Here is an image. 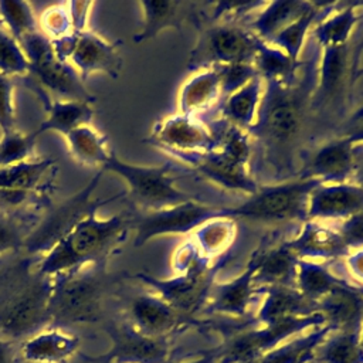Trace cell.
<instances>
[{"label": "cell", "mask_w": 363, "mask_h": 363, "mask_svg": "<svg viewBox=\"0 0 363 363\" xmlns=\"http://www.w3.org/2000/svg\"><path fill=\"white\" fill-rule=\"evenodd\" d=\"M52 277H43L27 258L0 282V337L20 342L50 325Z\"/></svg>", "instance_id": "obj_3"}, {"label": "cell", "mask_w": 363, "mask_h": 363, "mask_svg": "<svg viewBox=\"0 0 363 363\" xmlns=\"http://www.w3.org/2000/svg\"><path fill=\"white\" fill-rule=\"evenodd\" d=\"M69 17H71V26L72 31L81 33L88 30V20L89 13L94 6V1H67Z\"/></svg>", "instance_id": "obj_51"}, {"label": "cell", "mask_w": 363, "mask_h": 363, "mask_svg": "<svg viewBox=\"0 0 363 363\" xmlns=\"http://www.w3.org/2000/svg\"><path fill=\"white\" fill-rule=\"evenodd\" d=\"M345 285H349V282L333 274L326 262L298 259L295 288L309 301L318 302Z\"/></svg>", "instance_id": "obj_36"}, {"label": "cell", "mask_w": 363, "mask_h": 363, "mask_svg": "<svg viewBox=\"0 0 363 363\" xmlns=\"http://www.w3.org/2000/svg\"><path fill=\"white\" fill-rule=\"evenodd\" d=\"M41 217V216H40ZM40 217H17L1 216L0 217V258L11 251H21L26 238L31 233L33 227Z\"/></svg>", "instance_id": "obj_43"}, {"label": "cell", "mask_w": 363, "mask_h": 363, "mask_svg": "<svg viewBox=\"0 0 363 363\" xmlns=\"http://www.w3.org/2000/svg\"><path fill=\"white\" fill-rule=\"evenodd\" d=\"M298 257L286 240L274 245L258 247L250 261L254 264V281L258 289L268 286H295Z\"/></svg>", "instance_id": "obj_24"}, {"label": "cell", "mask_w": 363, "mask_h": 363, "mask_svg": "<svg viewBox=\"0 0 363 363\" xmlns=\"http://www.w3.org/2000/svg\"><path fill=\"white\" fill-rule=\"evenodd\" d=\"M106 265L82 268L52 277L50 325L64 328L101 319L106 288Z\"/></svg>", "instance_id": "obj_4"}, {"label": "cell", "mask_w": 363, "mask_h": 363, "mask_svg": "<svg viewBox=\"0 0 363 363\" xmlns=\"http://www.w3.org/2000/svg\"><path fill=\"white\" fill-rule=\"evenodd\" d=\"M223 99L217 68H203L196 71L180 86L177 92V112L204 119L210 112L218 111Z\"/></svg>", "instance_id": "obj_23"}, {"label": "cell", "mask_w": 363, "mask_h": 363, "mask_svg": "<svg viewBox=\"0 0 363 363\" xmlns=\"http://www.w3.org/2000/svg\"><path fill=\"white\" fill-rule=\"evenodd\" d=\"M218 267L220 262L216 265H201L167 279L152 277L147 272H138L133 278L152 288L156 295L177 312L194 318L208 299L210 289L214 284V274Z\"/></svg>", "instance_id": "obj_13"}, {"label": "cell", "mask_w": 363, "mask_h": 363, "mask_svg": "<svg viewBox=\"0 0 363 363\" xmlns=\"http://www.w3.org/2000/svg\"><path fill=\"white\" fill-rule=\"evenodd\" d=\"M315 1L306 0H275L267 1L248 24V28L264 43H269L279 31L286 28L306 11Z\"/></svg>", "instance_id": "obj_32"}, {"label": "cell", "mask_w": 363, "mask_h": 363, "mask_svg": "<svg viewBox=\"0 0 363 363\" xmlns=\"http://www.w3.org/2000/svg\"><path fill=\"white\" fill-rule=\"evenodd\" d=\"M319 184L322 183L318 180L301 177L259 184L238 206L224 207V216L257 223H305L309 196Z\"/></svg>", "instance_id": "obj_5"}, {"label": "cell", "mask_w": 363, "mask_h": 363, "mask_svg": "<svg viewBox=\"0 0 363 363\" xmlns=\"http://www.w3.org/2000/svg\"><path fill=\"white\" fill-rule=\"evenodd\" d=\"M216 68L221 81L224 98L244 86L252 78L258 77L252 62H234L227 65H217Z\"/></svg>", "instance_id": "obj_46"}, {"label": "cell", "mask_w": 363, "mask_h": 363, "mask_svg": "<svg viewBox=\"0 0 363 363\" xmlns=\"http://www.w3.org/2000/svg\"><path fill=\"white\" fill-rule=\"evenodd\" d=\"M31 89L40 96L47 111V118L40 123L37 130L44 132H58L61 135H67L75 128L91 125L94 118V108L91 102L85 101H65L55 99L50 101L48 94L35 85H30Z\"/></svg>", "instance_id": "obj_30"}, {"label": "cell", "mask_w": 363, "mask_h": 363, "mask_svg": "<svg viewBox=\"0 0 363 363\" xmlns=\"http://www.w3.org/2000/svg\"><path fill=\"white\" fill-rule=\"evenodd\" d=\"M133 328L152 337H167L186 326L196 323L164 302L155 292L138 294L128 305V319Z\"/></svg>", "instance_id": "obj_18"}, {"label": "cell", "mask_w": 363, "mask_h": 363, "mask_svg": "<svg viewBox=\"0 0 363 363\" xmlns=\"http://www.w3.org/2000/svg\"><path fill=\"white\" fill-rule=\"evenodd\" d=\"M326 325L320 312L309 316L288 319L277 325L241 329L221 346L210 350L216 363H251L267 352L279 346L284 340L309 329Z\"/></svg>", "instance_id": "obj_10"}, {"label": "cell", "mask_w": 363, "mask_h": 363, "mask_svg": "<svg viewBox=\"0 0 363 363\" xmlns=\"http://www.w3.org/2000/svg\"><path fill=\"white\" fill-rule=\"evenodd\" d=\"M132 230V214L98 218L96 211L81 218L35 265L43 277H55L85 265H106Z\"/></svg>", "instance_id": "obj_2"}, {"label": "cell", "mask_w": 363, "mask_h": 363, "mask_svg": "<svg viewBox=\"0 0 363 363\" xmlns=\"http://www.w3.org/2000/svg\"><path fill=\"white\" fill-rule=\"evenodd\" d=\"M333 332L330 325L313 328L312 332L281 343L251 363H308L315 349Z\"/></svg>", "instance_id": "obj_38"}, {"label": "cell", "mask_w": 363, "mask_h": 363, "mask_svg": "<svg viewBox=\"0 0 363 363\" xmlns=\"http://www.w3.org/2000/svg\"><path fill=\"white\" fill-rule=\"evenodd\" d=\"M217 262H210L207 259H204L201 257V254L199 252V250L196 248V245L187 240L183 244H180L172 257V268L174 271V274H183L187 272L196 267H201V265H213Z\"/></svg>", "instance_id": "obj_47"}, {"label": "cell", "mask_w": 363, "mask_h": 363, "mask_svg": "<svg viewBox=\"0 0 363 363\" xmlns=\"http://www.w3.org/2000/svg\"><path fill=\"white\" fill-rule=\"evenodd\" d=\"M308 363H363L360 332H335L315 349Z\"/></svg>", "instance_id": "obj_40"}, {"label": "cell", "mask_w": 363, "mask_h": 363, "mask_svg": "<svg viewBox=\"0 0 363 363\" xmlns=\"http://www.w3.org/2000/svg\"><path fill=\"white\" fill-rule=\"evenodd\" d=\"M252 64L264 82L279 84L294 82L302 67V62L292 61L284 51L267 43L259 45Z\"/></svg>", "instance_id": "obj_39"}, {"label": "cell", "mask_w": 363, "mask_h": 363, "mask_svg": "<svg viewBox=\"0 0 363 363\" xmlns=\"http://www.w3.org/2000/svg\"><path fill=\"white\" fill-rule=\"evenodd\" d=\"M336 228L349 250L363 247V211L336 223Z\"/></svg>", "instance_id": "obj_49"}, {"label": "cell", "mask_w": 363, "mask_h": 363, "mask_svg": "<svg viewBox=\"0 0 363 363\" xmlns=\"http://www.w3.org/2000/svg\"><path fill=\"white\" fill-rule=\"evenodd\" d=\"M350 182L363 189V145H354V166Z\"/></svg>", "instance_id": "obj_54"}, {"label": "cell", "mask_w": 363, "mask_h": 363, "mask_svg": "<svg viewBox=\"0 0 363 363\" xmlns=\"http://www.w3.org/2000/svg\"><path fill=\"white\" fill-rule=\"evenodd\" d=\"M121 41H108L92 30L78 33L75 48L69 57L82 81L94 72H104L111 78H118L122 69L119 54Z\"/></svg>", "instance_id": "obj_21"}, {"label": "cell", "mask_w": 363, "mask_h": 363, "mask_svg": "<svg viewBox=\"0 0 363 363\" xmlns=\"http://www.w3.org/2000/svg\"><path fill=\"white\" fill-rule=\"evenodd\" d=\"M262 43L248 27L237 21H216L200 33L187 67L199 71L234 62H252Z\"/></svg>", "instance_id": "obj_9"}, {"label": "cell", "mask_w": 363, "mask_h": 363, "mask_svg": "<svg viewBox=\"0 0 363 363\" xmlns=\"http://www.w3.org/2000/svg\"><path fill=\"white\" fill-rule=\"evenodd\" d=\"M264 91V81L259 77L252 78L244 86L223 99L217 111L220 113V119L248 132L257 121Z\"/></svg>", "instance_id": "obj_34"}, {"label": "cell", "mask_w": 363, "mask_h": 363, "mask_svg": "<svg viewBox=\"0 0 363 363\" xmlns=\"http://www.w3.org/2000/svg\"><path fill=\"white\" fill-rule=\"evenodd\" d=\"M187 164L208 182L230 191L245 193L250 196L259 186L251 170V163L238 160L218 149L200 155L191 159Z\"/></svg>", "instance_id": "obj_20"}, {"label": "cell", "mask_w": 363, "mask_h": 363, "mask_svg": "<svg viewBox=\"0 0 363 363\" xmlns=\"http://www.w3.org/2000/svg\"><path fill=\"white\" fill-rule=\"evenodd\" d=\"M345 269L354 284H359V289H363V247L350 250L343 258Z\"/></svg>", "instance_id": "obj_52"}, {"label": "cell", "mask_w": 363, "mask_h": 363, "mask_svg": "<svg viewBox=\"0 0 363 363\" xmlns=\"http://www.w3.org/2000/svg\"><path fill=\"white\" fill-rule=\"evenodd\" d=\"M363 211V189L352 182L322 183L308 201V220L340 223Z\"/></svg>", "instance_id": "obj_19"}, {"label": "cell", "mask_w": 363, "mask_h": 363, "mask_svg": "<svg viewBox=\"0 0 363 363\" xmlns=\"http://www.w3.org/2000/svg\"><path fill=\"white\" fill-rule=\"evenodd\" d=\"M322 48L320 61L316 68V81L311 99V112L342 111L346 92L354 78V60L349 47Z\"/></svg>", "instance_id": "obj_14"}, {"label": "cell", "mask_w": 363, "mask_h": 363, "mask_svg": "<svg viewBox=\"0 0 363 363\" xmlns=\"http://www.w3.org/2000/svg\"><path fill=\"white\" fill-rule=\"evenodd\" d=\"M40 31L50 40H57L72 31L67 1L47 7L38 20Z\"/></svg>", "instance_id": "obj_45"}, {"label": "cell", "mask_w": 363, "mask_h": 363, "mask_svg": "<svg viewBox=\"0 0 363 363\" xmlns=\"http://www.w3.org/2000/svg\"><path fill=\"white\" fill-rule=\"evenodd\" d=\"M145 142L186 163L216 150L218 145L217 135L208 122L179 112L157 121Z\"/></svg>", "instance_id": "obj_11"}, {"label": "cell", "mask_w": 363, "mask_h": 363, "mask_svg": "<svg viewBox=\"0 0 363 363\" xmlns=\"http://www.w3.org/2000/svg\"><path fill=\"white\" fill-rule=\"evenodd\" d=\"M0 363H21L20 342L0 337Z\"/></svg>", "instance_id": "obj_53"}, {"label": "cell", "mask_w": 363, "mask_h": 363, "mask_svg": "<svg viewBox=\"0 0 363 363\" xmlns=\"http://www.w3.org/2000/svg\"><path fill=\"white\" fill-rule=\"evenodd\" d=\"M28 62V77L31 85L50 91L65 101L94 102V95L85 88L78 71L67 61H61L54 54L51 41L38 30L20 41Z\"/></svg>", "instance_id": "obj_8"}, {"label": "cell", "mask_w": 363, "mask_h": 363, "mask_svg": "<svg viewBox=\"0 0 363 363\" xmlns=\"http://www.w3.org/2000/svg\"><path fill=\"white\" fill-rule=\"evenodd\" d=\"M360 20H363V3H337L335 10L313 27L312 35L320 48L345 47Z\"/></svg>", "instance_id": "obj_33"}, {"label": "cell", "mask_w": 363, "mask_h": 363, "mask_svg": "<svg viewBox=\"0 0 363 363\" xmlns=\"http://www.w3.org/2000/svg\"><path fill=\"white\" fill-rule=\"evenodd\" d=\"M336 136H342L353 145H363V105L342 121Z\"/></svg>", "instance_id": "obj_50"}, {"label": "cell", "mask_w": 363, "mask_h": 363, "mask_svg": "<svg viewBox=\"0 0 363 363\" xmlns=\"http://www.w3.org/2000/svg\"><path fill=\"white\" fill-rule=\"evenodd\" d=\"M65 139L69 155L84 166L102 170L112 153L108 149V138L91 125L75 128L65 135Z\"/></svg>", "instance_id": "obj_37"}, {"label": "cell", "mask_w": 363, "mask_h": 363, "mask_svg": "<svg viewBox=\"0 0 363 363\" xmlns=\"http://www.w3.org/2000/svg\"><path fill=\"white\" fill-rule=\"evenodd\" d=\"M38 136L40 132L37 129L30 133H23L17 129L4 132L0 138V167L27 162L34 152Z\"/></svg>", "instance_id": "obj_42"}, {"label": "cell", "mask_w": 363, "mask_h": 363, "mask_svg": "<svg viewBox=\"0 0 363 363\" xmlns=\"http://www.w3.org/2000/svg\"><path fill=\"white\" fill-rule=\"evenodd\" d=\"M81 339L62 328H44L20 343V356L28 363H67L79 349Z\"/></svg>", "instance_id": "obj_26"}, {"label": "cell", "mask_w": 363, "mask_h": 363, "mask_svg": "<svg viewBox=\"0 0 363 363\" xmlns=\"http://www.w3.org/2000/svg\"><path fill=\"white\" fill-rule=\"evenodd\" d=\"M102 173L104 170H98L88 184L79 191H77L68 200L60 203L57 207L45 210V216L38 218L31 233L26 238L21 250L26 254L24 258L34 261L37 265L40 258L47 254L81 218L116 199H92V191L98 186Z\"/></svg>", "instance_id": "obj_7"}, {"label": "cell", "mask_w": 363, "mask_h": 363, "mask_svg": "<svg viewBox=\"0 0 363 363\" xmlns=\"http://www.w3.org/2000/svg\"><path fill=\"white\" fill-rule=\"evenodd\" d=\"M254 272V264L248 261L247 268L234 279L214 282L203 311L207 313L242 318L247 313L254 295L258 294Z\"/></svg>", "instance_id": "obj_25"}, {"label": "cell", "mask_w": 363, "mask_h": 363, "mask_svg": "<svg viewBox=\"0 0 363 363\" xmlns=\"http://www.w3.org/2000/svg\"><path fill=\"white\" fill-rule=\"evenodd\" d=\"M360 345L363 347V323H362V329H360Z\"/></svg>", "instance_id": "obj_56"}, {"label": "cell", "mask_w": 363, "mask_h": 363, "mask_svg": "<svg viewBox=\"0 0 363 363\" xmlns=\"http://www.w3.org/2000/svg\"><path fill=\"white\" fill-rule=\"evenodd\" d=\"M353 166L354 145L335 135L305 155L296 177L320 183H343L350 182Z\"/></svg>", "instance_id": "obj_17"}, {"label": "cell", "mask_w": 363, "mask_h": 363, "mask_svg": "<svg viewBox=\"0 0 363 363\" xmlns=\"http://www.w3.org/2000/svg\"><path fill=\"white\" fill-rule=\"evenodd\" d=\"M0 21L18 44L21 40L40 30L28 1L0 0Z\"/></svg>", "instance_id": "obj_41"}, {"label": "cell", "mask_w": 363, "mask_h": 363, "mask_svg": "<svg viewBox=\"0 0 363 363\" xmlns=\"http://www.w3.org/2000/svg\"><path fill=\"white\" fill-rule=\"evenodd\" d=\"M217 216H224V207L200 203L196 199L157 211L132 214L133 245L142 247L162 235L190 234L200 224Z\"/></svg>", "instance_id": "obj_12"}, {"label": "cell", "mask_w": 363, "mask_h": 363, "mask_svg": "<svg viewBox=\"0 0 363 363\" xmlns=\"http://www.w3.org/2000/svg\"><path fill=\"white\" fill-rule=\"evenodd\" d=\"M336 6L337 3L315 1L313 7L309 11H306L286 28L279 31L268 44L284 51L292 61L301 62L299 57L308 34L322 18H325L330 11H333Z\"/></svg>", "instance_id": "obj_35"}, {"label": "cell", "mask_w": 363, "mask_h": 363, "mask_svg": "<svg viewBox=\"0 0 363 363\" xmlns=\"http://www.w3.org/2000/svg\"><path fill=\"white\" fill-rule=\"evenodd\" d=\"M14 82L10 75L0 72V129L9 132L14 128V105H13Z\"/></svg>", "instance_id": "obj_48"}, {"label": "cell", "mask_w": 363, "mask_h": 363, "mask_svg": "<svg viewBox=\"0 0 363 363\" xmlns=\"http://www.w3.org/2000/svg\"><path fill=\"white\" fill-rule=\"evenodd\" d=\"M102 170L123 179L128 186L129 199L142 213L157 211L194 199L176 186L170 163L160 166L132 164L121 160L112 152Z\"/></svg>", "instance_id": "obj_6"}, {"label": "cell", "mask_w": 363, "mask_h": 363, "mask_svg": "<svg viewBox=\"0 0 363 363\" xmlns=\"http://www.w3.org/2000/svg\"><path fill=\"white\" fill-rule=\"evenodd\" d=\"M0 72L6 75H26L28 72L27 58L18 43L11 37L0 21Z\"/></svg>", "instance_id": "obj_44"}, {"label": "cell", "mask_w": 363, "mask_h": 363, "mask_svg": "<svg viewBox=\"0 0 363 363\" xmlns=\"http://www.w3.org/2000/svg\"><path fill=\"white\" fill-rule=\"evenodd\" d=\"M316 81V69L302 68V77L289 84L264 82L265 91L257 121L248 130L264 160L277 177H296L295 152L299 146Z\"/></svg>", "instance_id": "obj_1"}, {"label": "cell", "mask_w": 363, "mask_h": 363, "mask_svg": "<svg viewBox=\"0 0 363 363\" xmlns=\"http://www.w3.org/2000/svg\"><path fill=\"white\" fill-rule=\"evenodd\" d=\"M286 245L299 259L335 261L343 259L350 251L336 225L330 223L306 220L298 235L286 240Z\"/></svg>", "instance_id": "obj_22"}, {"label": "cell", "mask_w": 363, "mask_h": 363, "mask_svg": "<svg viewBox=\"0 0 363 363\" xmlns=\"http://www.w3.org/2000/svg\"><path fill=\"white\" fill-rule=\"evenodd\" d=\"M187 363H216V360H214V357H213L211 352L208 350V353H204L200 359L193 360V362H187Z\"/></svg>", "instance_id": "obj_55"}, {"label": "cell", "mask_w": 363, "mask_h": 363, "mask_svg": "<svg viewBox=\"0 0 363 363\" xmlns=\"http://www.w3.org/2000/svg\"><path fill=\"white\" fill-rule=\"evenodd\" d=\"M111 347L98 357H88L95 363H169L170 343L167 337H152L128 320L112 322L105 326Z\"/></svg>", "instance_id": "obj_15"}, {"label": "cell", "mask_w": 363, "mask_h": 363, "mask_svg": "<svg viewBox=\"0 0 363 363\" xmlns=\"http://www.w3.org/2000/svg\"><path fill=\"white\" fill-rule=\"evenodd\" d=\"M55 167L57 160L52 157L27 160L0 167V190L43 193L50 196L57 173Z\"/></svg>", "instance_id": "obj_29"}, {"label": "cell", "mask_w": 363, "mask_h": 363, "mask_svg": "<svg viewBox=\"0 0 363 363\" xmlns=\"http://www.w3.org/2000/svg\"><path fill=\"white\" fill-rule=\"evenodd\" d=\"M237 237V220L228 216L213 217L189 234V240L210 262H218L233 248Z\"/></svg>", "instance_id": "obj_31"}, {"label": "cell", "mask_w": 363, "mask_h": 363, "mask_svg": "<svg viewBox=\"0 0 363 363\" xmlns=\"http://www.w3.org/2000/svg\"><path fill=\"white\" fill-rule=\"evenodd\" d=\"M210 3L203 1H180V0H143L139 1L142 10V28L133 35L136 44L155 38L166 28L182 30L186 23L201 28V23L207 20Z\"/></svg>", "instance_id": "obj_16"}, {"label": "cell", "mask_w": 363, "mask_h": 363, "mask_svg": "<svg viewBox=\"0 0 363 363\" xmlns=\"http://www.w3.org/2000/svg\"><path fill=\"white\" fill-rule=\"evenodd\" d=\"M258 294H264L265 299L257 312L255 320L264 326L318 312L316 302L305 298L295 286H268L258 289Z\"/></svg>", "instance_id": "obj_27"}, {"label": "cell", "mask_w": 363, "mask_h": 363, "mask_svg": "<svg viewBox=\"0 0 363 363\" xmlns=\"http://www.w3.org/2000/svg\"><path fill=\"white\" fill-rule=\"evenodd\" d=\"M326 323L335 332H360L363 323V295L357 286H340L316 302Z\"/></svg>", "instance_id": "obj_28"}]
</instances>
